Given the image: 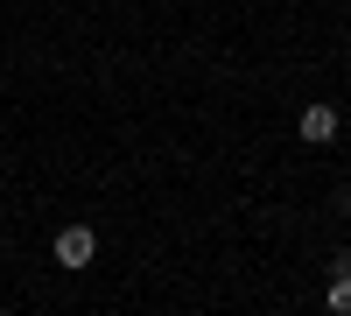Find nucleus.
Here are the masks:
<instances>
[{
  "label": "nucleus",
  "instance_id": "nucleus-1",
  "mask_svg": "<svg viewBox=\"0 0 351 316\" xmlns=\"http://www.w3.org/2000/svg\"><path fill=\"white\" fill-rule=\"evenodd\" d=\"M92 253H99L92 225H56V267H92Z\"/></svg>",
  "mask_w": 351,
  "mask_h": 316
},
{
  "label": "nucleus",
  "instance_id": "nucleus-2",
  "mask_svg": "<svg viewBox=\"0 0 351 316\" xmlns=\"http://www.w3.org/2000/svg\"><path fill=\"white\" fill-rule=\"evenodd\" d=\"M337 127H344V112H337V106H302V120H295V134L309 141V148H330Z\"/></svg>",
  "mask_w": 351,
  "mask_h": 316
}]
</instances>
